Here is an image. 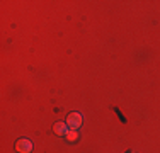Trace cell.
Instances as JSON below:
<instances>
[{
	"label": "cell",
	"instance_id": "1",
	"mask_svg": "<svg viewBox=\"0 0 160 153\" xmlns=\"http://www.w3.org/2000/svg\"><path fill=\"white\" fill-rule=\"evenodd\" d=\"M67 126L70 129H73V131H77L80 126H82V114L80 112H70L67 117Z\"/></svg>",
	"mask_w": 160,
	"mask_h": 153
},
{
	"label": "cell",
	"instance_id": "2",
	"mask_svg": "<svg viewBox=\"0 0 160 153\" xmlns=\"http://www.w3.org/2000/svg\"><path fill=\"white\" fill-rule=\"evenodd\" d=\"M16 150H17V153H31L32 143L28 140V138H21V140H17V143H16Z\"/></svg>",
	"mask_w": 160,
	"mask_h": 153
},
{
	"label": "cell",
	"instance_id": "3",
	"mask_svg": "<svg viewBox=\"0 0 160 153\" xmlns=\"http://www.w3.org/2000/svg\"><path fill=\"white\" fill-rule=\"evenodd\" d=\"M53 131H55V135H58V136H67V133L70 131V128H68L65 122H56V124L53 126Z\"/></svg>",
	"mask_w": 160,
	"mask_h": 153
},
{
	"label": "cell",
	"instance_id": "4",
	"mask_svg": "<svg viewBox=\"0 0 160 153\" xmlns=\"http://www.w3.org/2000/svg\"><path fill=\"white\" fill-rule=\"evenodd\" d=\"M77 136H78L77 131H73V129H70V131L67 133V140L68 141H75V140H77Z\"/></svg>",
	"mask_w": 160,
	"mask_h": 153
}]
</instances>
